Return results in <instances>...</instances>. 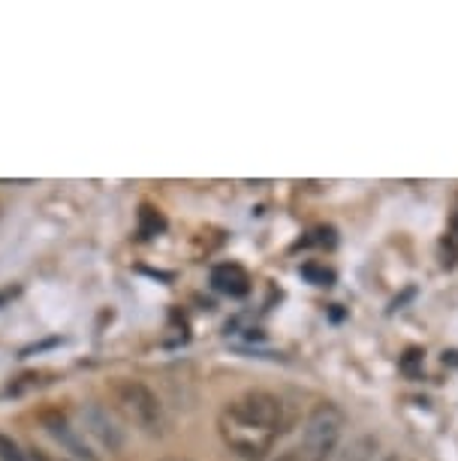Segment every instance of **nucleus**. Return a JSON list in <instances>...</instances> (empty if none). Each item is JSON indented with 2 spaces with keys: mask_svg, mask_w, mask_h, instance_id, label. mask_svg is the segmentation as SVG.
Here are the masks:
<instances>
[{
  "mask_svg": "<svg viewBox=\"0 0 458 461\" xmlns=\"http://www.w3.org/2000/svg\"><path fill=\"white\" fill-rule=\"evenodd\" d=\"M292 416L281 395L247 389L218 413V434L232 456L241 461H263L283 438Z\"/></svg>",
  "mask_w": 458,
  "mask_h": 461,
  "instance_id": "1",
  "label": "nucleus"
},
{
  "mask_svg": "<svg viewBox=\"0 0 458 461\" xmlns=\"http://www.w3.org/2000/svg\"><path fill=\"white\" fill-rule=\"evenodd\" d=\"M344 429H347V416L338 404L323 402L308 413L305 429H301L299 447L308 458L314 461H332L341 447Z\"/></svg>",
  "mask_w": 458,
  "mask_h": 461,
  "instance_id": "2",
  "label": "nucleus"
},
{
  "mask_svg": "<svg viewBox=\"0 0 458 461\" xmlns=\"http://www.w3.org/2000/svg\"><path fill=\"white\" fill-rule=\"evenodd\" d=\"M112 395L136 429L151 434V438H160L163 429H166V413H163L160 398L151 386H145L142 380H115Z\"/></svg>",
  "mask_w": 458,
  "mask_h": 461,
  "instance_id": "3",
  "label": "nucleus"
},
{
  "mask_svg": "<svg viewBox=\"0 0 458 461\" xmlns=\"http://www.w3.org/2000/svg\"><path fill=\"white\" fill-rule=\"evenodd\" d=\"M42 425H46V431L55 438L60 447L70 449L76 458H85V461H97V456H94V449L88 447V440H85L82 429H76V425L67 420L64 413L51 411V413H42Z\"/></svg>",
  "mask_w": 458,
  "mask_h": 461,
  "instance_id": "4",
  "label": "nucleus"
},
{
  "mask_svg": "<svg viewBox=\"0 0 458 461\" xmlns=\"http://www.w3.org/2000/svg\"><path fill=\"white\" fill-rule=\"evenodd\" d=\"M82 434H91V438H97L103 447H109V449H118L121 443H124V431L118 429L115 420L103 411L100 404H85L82 411Z\"/></svg>",
  "mask_w": 458,
  "mask_h": 461,
  "instance_id": "5",
  "label": "nucleus"
},
{
  "mask_svg": "<svg viewBox=\"0 0 458 461\" xmlns=\"http://www.w3.org/2000/svg\"><path fill=\"white\" fill-rule=\"evenodd\" d=\"M211 286L229 299H245L250 293V275L238 263H218L211 268Z\"/></svg>",
  "mask_w": 458,
  "mask_h": 461,
  "instance_id": "6",
  "label": "nucleus"
},
{
  "mask_svg": "<svg viewBox=\"0 0 458 461\" xmlns=\"http://www.w3.org/2000/svg\"><path fill=\"white\" fill-rule=\"evenodd\" d=\"M299 272L308 284H314V286H332L335 284V272L332 268H326L323 263H305Z\"/></svg>",
  "mask_w": 458,
  "mask_h": 461,
  "instance_id": "7",
  "label": "nucleus"
},
{
  "mask_svg": "<svg viewBox=\"0 0 458 461\" xmlns=\"http://www.w3.org/2000/svg\"><path fill=\"white\" fill-rule=\"evenodd\" d=\"M374 449H377V440L374 438H359L347 452H344L341 461H368Z\"/></svg>",
  "mask_w": 458,
  "mask_h": 461,
  "instance_id": "8",
  "label": "nucleus"
},
{
  "mask_svg": "<svg viewBox=\"0 0 458 461\" xmlns=\"http://www.w3.org/2000/svg\"><path fill=\"white\" fill-rule=\"evenodd\" d=\"M0 461H28V452L10 434H0Z\"/></svg>",
  "mask_w": 458,
  "mask_h": 461,
  "instance_id": "9",
  "label": "nucleus"
},
{
  "mask_svg": "<svg viewBox=\"0 0 458 461\" xmlns=\"http://www.w3.org/2000/svg\"><path fill=\"white\" fill-rule=\"evenodd\" d=\"M139 230H142V236H157V232L163 230V217L154 212V208L145 205L142 214H139Z\"/></svg>",
  "mask_w": 458,
  "mask_h": 461,
  "instance_id": "10",
  "label": "nucleus"
},
{
  "mask_svg": "<svg viewBox=\"0 0 458 461\" xmlns=\"http://www.w3.org/2000/svg\"><path fill=\"white\" fill-rule=\"evenodd\" d=\"M274 461H314V458H308L305 452H301V447H299V443H296V447H292V449L281 452V456L274 458Z\"/></svg>",
  "mask_w": 458,
  "mask_h": 461,
  "instance_id": "11",
  "label": "nucleus"
},
{
  "mask_svg": "<svg viewBox=\"0 0 458 461\" xmlns=\"http://www.w3.org/2000/svg\"><path fill=\"white\" fill-rule=\"evenodd\" d=\"M28 461H51L42 449H28Z\"/></svg>",
  "mask_w": 458,
  "mask_h": 461,
  "instance_id": "12",
  "label": "nucleus"
},
{
  "mask_svg": "<svg viewBox=\"0 0 458 461\" xmlns=\"http://www.w3.org/2000/svg\"><path fill=\"white\" fill-rule=\"evenodd\" d=\"M380 461H399V458H395V456H383V458H380Z\"/></svg>",
  "mask_w": 458,
  "mask_h": 461,
  "instance_id": "13",
  "label": "nucleus"
},
{
  "mask_svg": "<svg viewBox=\"0 0 458 461\" xmlns=\"http://www.w3.org/2000/svg\"><path fill=\"white\" fill-rule=\"evenodd\" d=\"M0 212H4V205H0Z\"/></svg>",
  "mask_w": 458,
  "mask_h": 461,
  "instance_id": "14",
  "label": "nucleus"
}]
</instances>
